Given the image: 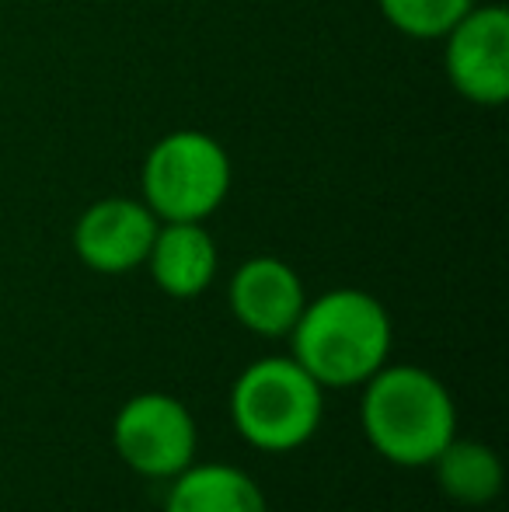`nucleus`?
<instances>
[{
  "mask_svg": "<svg viewBox=\"0 0 509 512\" xmlns=\"http://www.w3.org/2000/svg\"><path fill=\"white\" fill-rule=\"evenodd\" d=\"M360 425L384 460L426 467L457 436V408L436 373L422 366H381L363 384Z\"/></svg>",
  "mask_w": 509,
  "mask_h": 512,
  "instance_id": "2",
  "label": "nucleus"
},
{
  "mask_svg": "<svg viewBox=\"0 0 509 512\" xmlns=\"http://www.w3.org/2000/svg\"><path fill=\"white\" fill-rule=\"evenodd\" d=\"M293 359L321 387H363L387 363L391 317L367 290H328L304 304L290 331Z\"/></svg>",
  "mask_w": 509,
  "mask_h": 512,
  "instance_id": "1",
  "label": "nucleus"
},
{
  "mask_svg": "<svg viewBox=\"0 0 509 512\" xmlns=\"http://www.w3.org/2000/svg\"><path fill=\"white\" fill-rule=\"evenodd\" d=\"M231 192V157L213 136L178 129L143 161V203L161 223H203Z\"/></svg>",
  "mask_w": 509,
  "mask_h": 512,
  "instance_id": "4",
  "label": "nucleus"
},
{
  "mask_svg": "<svg viewBox=\"0 0 509 512\" xmlns=\"http://www.w3.org/2000/svg\"><path fill=\"white\" fill-rule=\"evenodd\" d=\"M384 18L412 39H443L475 0H377Z\"/></svg>",
  "mask_w": 509,
  "mask_h": 512,
  "instance_id": "12",
  "label": "nucleus"
},
{
  "mask_svg": "<svg viewBox=\"0 0 509 512\" xmlns=\"http://www.w3.org/2000/svg\"><path fill=\"white\" fill-rule=\"evenodd\" d=\"M164 512H269L255 478L231 464H196L171 478Z\"/></svg>",
  "mask_w": 509,
  "mask_h": 512,
  "instance_id": "10",
  "label": "nucleus"
},
{
  "mask_svg": "<svg viewBox=\"0 0 509 512\" xmlns=\"http://www.w3.org/2000/svg\"><path fill=\"white\" fill-rule=\"evenodd\" d=\"M161 227L147 203L102 199L88 206L74 227V251L88 269L102 276H123L147 262L154 234Z\"/></svg>",
  "mask_w": 509,
  "mask_h": 512,
  "instance_id": "7",
  "label": "nucleus"
},
{
  "mask_svg": "<svg viewBox=\"0 0 509 512\" xmlns=\"http://www.w3.org/2000/svg\"><path fill=\"white\" fill-rule=\"evenodd\" d=\"M436 485L461 506H489L503 492V460L478 439H450L433 460Z\"/></svg>",
  "mask_w": 509,
  "mask_h": 512,
  "instance_id": "11",
  "label": "nucleus"
},
{
  "mask_svg": "<svg viewBox=\"0 0 509 512\" xmlns=\"http://www.w3.org/2000/svg\"><path fill=\"white\" fill-rule=\"evenodd\" d=\"M443 39L457 95L475 105H503L509 98V14L503 7H471Z\"/></svg>",
  "mask_w": 509,
  "mask_h": 512,
  "instance_id": "6",
  "label": "nucleus"
},
{
  "mask_svg": "<svg viewBox=\"0 0 509 512\" xmlns=\"http://www.w3.org/2000/svg\"><path fill=\"white\" fill-rule=\"evenodd\" d=\"M112 446L129 471L171 481L196 460V418L171 394H136L112 422Z\"/></svg>",
  "mask_w": 509,
  "mask_h": 512,
  "instance_id": "5",
  "label": "nucleus"
},
{
  "mask_svg": "<svg viewBox=\"0 0 509 512\" xmlns=\"http://www.w3.org/2000/svg\"><path fill=\"white\" fill-rule=\"evenodd\" d=\"M231 310L258 338H286L304 310V283L283 258H248L231 279Z\"/></svg>",
  "mask_w": 509,
  "mask_h": 512,
  "instance_id": "8",
  "label": "nucleus"
},
{
  "mask_svg": "<svg viewBox=\"0 0 509 512\" xmlns=\"http://www.w3.org/2000/svg\"><path fill=\"white\" fill-rule=\"evenodd\" d=\"M325 415V387L286 356L248 366L231 391V418L241 439L262 453H290L311 443Z\"/></svg>",
  "mask_w": 509,
  "mask_h": 512,
  "instance_id": "3",
  "label": "nucleus"
},
{
  "mask_svg": "<svg viewBox=\"0 0 509 512\" xmlns=\"http://www.w3.org/2000/svg\"><path fill=\"white\" fill-rule=\"evenodd\" d=\"M157 290L175 300H192L217 276V244L203 223H161L143 262Z\"/></svg>",
  "mask_w": 509,
  "mask_h": 512,
  "instance_id": "9",
  "label": "nucleus"
}]
</instances>
